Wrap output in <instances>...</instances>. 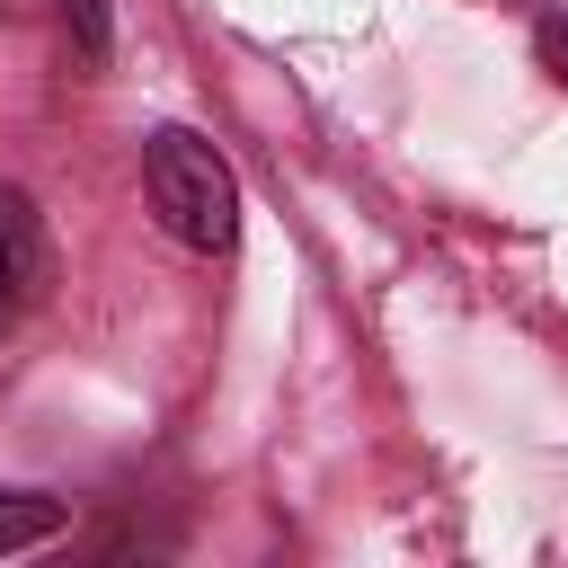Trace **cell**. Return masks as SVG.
Instances as JSON below:
<instances>
[{
  "label": "cell",
  "mask_w": 568,
  "mask_h": 568,
  "mask_svg": "<svg viewBox=\"0 0 568 568\" xmlns=\"http://www.w3.org/2000/svg\"><path fill=\"white\" fill-rule=\"evenodd\" d=\"M44 275V231H36V204L18 186H0V328L18 320L27 284Z\"/></svg>",
  "instance_id": "cell-2"
},
{
  "label": "cell",
  "mask_w": 568,
  "mask_h": 568,
  "mask_svg": "<svg viewBox=\"0 0 568 568\" xmlns=\"http://www.w3.org/2000/svg\"><path fill=\"white\" fill-rule=\"evenodd\" d=\"M532 44H541V62H550V71H559V89H568V18H559V9L532 27Z\"/></svg>",
  "instance_id": "cell-5"
},
{
  "label": "cell",
  "mask_w": 568,
  "mask_h": 568,
  "mask_svg": "<svg viewBox=\"0 0 568 568\" xmlns=\"http://www.w3.org/2000/svg\"><path fill=\"white\" fill-rule=\"evenodd\" d=\"M62 532V497H0V559Z\"/></svg>",
  "instance_id": "cell-3"
},
{
  "label": "cell",
  "mask_w": 568,
  "mask_h": 568,
  "mask_svg": "<svg viewBox=\"0 0 568 568\" xmlns=\"http://www.w3.org/2000/svg\"><path fill=\"white\" fill-rule=\"evenodd\" d=\"M142 178H151V213L169 222V240H186L204 257H222L240 240V178H231V160L204 133L160 124L142 142Z\"/></svg>",
  "instance_id": "cell-1"
},
{
  "label": "cell",
  "mask_w": 568,
  "mask_h": 568,
  "mask_svg": "<svg viewBox=\"0 0 568 568\" xmlns=\"http://www.w3.org/2000/svg\"><path fill=\"white\" fill-rule=\"evenodd\" d=\"M62 18H71V36H80V53L106 62V0H62Z\"/></svg>",
  "instance_id": "cell-4"
}]
</instances>
